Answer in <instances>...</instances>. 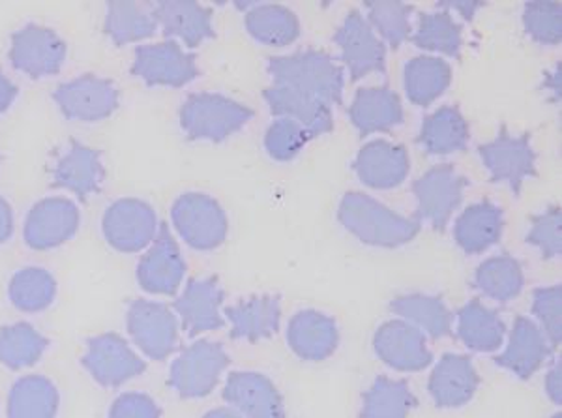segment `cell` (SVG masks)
I'll return each mask as SVG.
<instances>
[{"mask_svg": "<svg viewBox=\"0 0 562 418\" xmlns=\"http://www.w3.org/2000/svg\"><path fill=\"white\" fill-rule=\"evenodd\" d=\"M338 219L366 245L396 248L420 233V219L402 216L362 192H349L339 203Z\"/></svg>", "mask_w": 562, "mask_h": 418, "instance_id": "6da1fadb", "label": "cell"}, {"mask_svg": "<svg viewBox=\"0 0 562 418\" xmlns=\"http://www.w3.org/2000/svg\"><path fill=\"white\" fill-rule=\"evenodd\" d=\"M267 70L276 84H288L307 92L312 97L321 98L328 105H341L344 102V70L333 55L326 52L306 49L270 57Z\"/></svg>", "mask_w": 562, "mask_h": 418, "instance_id": "7a4b0ae2", "label": "cell"}, {"mask_svg": "<svg viewBox=\"0 0 562 418\" xmlns=\"http://www.w3.org/2000/svg\"><path fill=\"white\" fill-rule=\"evenodd\" d=\"M180 126L190 139L222 143L254 118L248 105L214 92L188 97L180 108Z\"/></svg>", "mask_w": 562, "mask_h": 418, "instance_id": "3957f363", "label": "cell"}, {"mask_svg": "<svg viewBox=\"0 0 562 418\" xmlns=\"http://www.w3.org/2000/svg\"><path fill=\"white\" fill-rule=\"evenodd\" d=\"M171 222L186 245L209 251L222 246L229 233L224 206L201 192L182 193L171 208Z\"/></svg>", "mask_w": 562, "mask_h": 418, "instance_id": "277c9868", "label": "cell"}, {"mask_svg": "<svg viewBox=\"0 0 562 418\" xmlns=\"http://www.w3.org/2000/svg\"><path fill=\"white\" fill-rule=\"evenodd\" d=\"M469 179L460 173L452 163H439L413 182L415 193L416 218L426 219L437 231H445L452 214L463 201Z\"/></svg>", "mask_w": 562, "mask_h": 418, "instance_id": "5b68a950", "label": "cell"}, {"mask_svg": "<svg viewBox=\"0 0 562 418\" xmlns=\"http://www.w3.org/2000/svg\"><path fill=\"white\" fill-rule=\"evenodd\" d=\"M158 229V214L147 201L122 197L111 203L103 213V237L111 248L122 253L147 250Z\"/></svg>", "mask_w": 562, "mask_h": 418, "instance_id": "8992f818", "label": "cell"}, {"mask_svg": "<svg viewBox=\"0 0 562 418\" xmlns=\"http://www.w3.org/2000/svg\"><path fill=\"white\" fill-rule=\"evenodd\" d=\"M229 366V354L216 341L199 340L175 359L169 385L182 398H203L214 391L225 368Z\"/></svg>", "mask_w": 562, "mask_h": 418, "instance_id": "52a82bcc", "label": "cell"}, {"mask_svg": "<svg viewBox=\"0 0 562 418\" xmlns=\"http://www.w3.org/2000/svg\"><path fill=\"white\" fill-rule=\"evenodd\" d=\"M479 156L492 174L493 182H505L519 195L525 179L537 177V152L530 145L529 134L512 136L506 126L493 142L479 145Z\"/></svg>", "mask_w": 562, "mask_h": 418, "instance_id": "ba28073f", "label": "cell"}, {"mask_svg": "<svg viewBox=\"0 0 562 418\" xmlns=\"http://www.w3.org/2000/svg\"><path fill=\"white\" fill-rule=\"evenodd\" d=\"M132 74L150 87H184L199 78L198 58L186 53L175 39L160 44H145L135 49Z\"/></svg>", "mask_w": 562, "mask_h": 418, "instance_id": "9c48e42d", "label": "cell"}, {"mask_svg": "<svg viewBox=\"0 0 562 418\" xmlns=\"http://www.w3.org/2000/svg\"><path fill=\"white\" fill-rule=\"evenodd\" d=\"M66 42L53 29L25 25L10 42V63L29 78H49L60 71L66 60Z\"/></svg>", "mask_w": 562, "mask_h": 418, "instance_id": "30bf717a", "label": "cell"}, {"mask_svg": "<svg viewBox=\"0 0 562 418\" xmlns=\"http://www.w3.org/2000/svg\"><path fill=\"white\" fill-rule=\"evenodd\" d=\"M53 100L70 121L97 123L115 113L119 108V89L113 81L94 74H85L63 83L53 92Z\"/></svg>", "mask_w": 562, "mask_h": 418, "instance_id": "8fae6325", "label": "cell"}, {"mask_svg": "<svg viewBox=\"0 0 562 418\" xmlns=\"http://www.w3.org/2000/svg\"><path fill=\"white\" fill-rule=\"evenodd\" d=\"M79 224H81V213L76 201L63 195L45 197L26 214L23 238L26 246L33 250H53L74 238Z\"/></svg>", "mask_w": 562, "mask_h": 418, "instance_id": "7c38bea8", "label": "cell"}, {"mask_svg": "<svg viewBox=\"0 0 562 418\" xmlns=\"http://www.w3.org/2000/svg\"><path fill=\"white\" fill-rule=\"evenodd\" d=\"M128 330L143 353L164 361L179 346V319L166 304L134 301L128 308Z\"/></svg>", "mask_w": 562, "mask_h": 418, "instance_id": "4fadbf2b", "label": "cell"}, {"mask_svg": "<svg viewBox=\"0 0 562 418\" xmlns=\"http://www.w3.org/2000/svg\"><path fill=\"white\" fill-rule=\"evenodd\" d=\"M334 42L341 52V60L351 74V81L386 70V47L358 10H351L334 34Z\"/></svg>", "mask_w": 562, "mask_h": 418, "instance_id": "5bb4252c", "label": "cell"}, {"mask_svg": "<svg viewBox=\"0 0 562 418\" xmlns=\"http://www.w3.org/2000/svg\"><path fill=\"white\" fill-rule=\"evenodd\" d=\"M186 261L179 245L167 224H160L158 235L148 246L137 267V280L147 293L153 295H175L182 285Z\"/></svg>", "mask_w": 562, "mask_h": 418, "instance_id": "9a60e30c", "label": "cell"}, {"mask_svg": "<svg viewBox=\"0 0 562 418\" xmlns=\"http://www.w3.org/2000/svg\"><path fill=\"white\" fill-rule=\"evenodd\" d=\"M373 349L379 359L397 372H420L434 361L426 335L403 319H392L378 328Z\"/></svg>", "mask_w": 562, "mask_h": 418, "instance_id": "2e32d148", "label": "cell"}, {"mask_svg": "<svg viewBox=\"0 0 562 418\" xmlns=\"http://www.w3.org/2000/svg\"><path fill=\"white\" fill-rule=\"evenodd\" d=\"M83 364L90 375L103 386H119L145 372V361L128 341L119 335H102L92 338L87 346Z\"/></svg>", "mask_w": 562, "mask_h": 418, "instance_id": "e0dca14e", "label": "cell"}, {"mask_svg": "<svg viewBox=\"0 0 562 418\" xmlns=\"http://www.w3.org/2000/svg\"><path fill=\"white\" fill-rule=\"evenodd\" d=\"M224 398L244 418H283L285 407L274 383L257 372H233L224 386Z\"/></svg>", "mask_w": 562, "mask_h": 418, "instance_id": "ac0fdd59", "label": "cell"}, {"mask_svg": "<svg viewBox=\"0 0 562 418\" xmlns=\"http://www.w3.org/2000/svg\"><path fill=\"white\" fill-rule=\"evenodd\" d=\"M272 115L285 116L301 124L310 137L325 136L334 129L333 110L321 98L299 91L288 84H270L262 92Z\"/></svg>", "mask_w": 562, "mask_h": 418, "instance_id": "d6986e66", "label": "cell"}, {"mask_svg": "<svg viewBox=\"0 0 562 418\" xmlns=\"http://www.w3.org/2000/svg\"><path fill=\"white\" fill-rule=\"evenodd\" d=\"M53 187L71 192L79 200H87L100 192L105 179L102 152L83 143L71 142L65 155L52 169Z\"/></svg>", "mask_w": 562, "mask_h": 418, "instance_id": "ffe728a7", "label": "cell"}, {"mask_svg": "<svg viewBox=\"0 0 562 418\" xmlns=\"http://www.w3.org/2000/svg\"><path fill=\"white\" fill-rule=\"evenodd\" d=\"M224 290L216 278H192L186 283L182 295L175 301V312L179 314L188 335H201L224 327Z\"/></svg>", "mask_w": 562, "mask_h": 418, "instance_id": "44dd1931", "label": "cell"}, {"mask_svg": "<svg viewBox=\"0 0 562 418\" xmlns=\"http://www.w3.org/2000/svg\"><path fill=\"white\" fill-rule=\"evenodd\" d=\"M480 375L473 359L467 354H442L429 375V394L445 409H458L473 399L479 391Z\"/></svg>", "mask_w": 562, "mask_h": 418, "instance_id": "7402d4cb", "label": "cell"}, {"mask_svg": "<svg viewBox=\"0 0 562 418\" xmlns=\"http://www.w3.org/2000/svg\"><path fill=\"white\" fill-rule=\"evenodd\" d=\"M352 168L366 187L389 190L409 177V152L403 145L375 139L360 148Z\"/></svg>", "mask_w": 562, "mask_h": 418, "instance_id": "603a6c76", "label": "cell"}, {"mask_svg": "<svg viewBox=\"0 0 562 418\" xmlns=\"http://www.w3.org/2000/svg\"><path fill=\"white\" fill-rule=\"evenodd\" d=\"M156 25L167 38L180 39L184 46L198 47L216 36L214 33V12L211 8L203 7L192 0H166L158 2L153 12Z\"/></svg>", "mask_w": 562, "mask_h": 418, "instance_id": "cb8c5ba5", "label": "cell"}, {"mask_svg": "<svg viewBox=\"0 0 562 418\" xmlns=\"http://www.w3.org/2000/svg\"><path fill=\"white\" fill-rule=\"evenodd\" d=\"M550 341L537 321L518 317L512 327L510 338L503 353L495 357V364L514 373L519 380H530L551 357Z\"/></svg>", "mask_w": 562, "mask_h": 418, "instance_id": "d4e9b609", "label": "cell"}, {"mask_svg": "<svg viewBox=\"0 0 562 418\" xmlns=\"http://www.w3.org/2000/svg\"><path fill=\"white\" fill-rule=\"evenodd\" d=\"M289 348L302 361H326L338 349V325L317 309H302L288 327Z\"/></svg>", "mask_w": 562, "mask_h": 418, "instance_id": "484cf974", "label": "cell"}, {"mask_svg": "<svg viewBox=\"0 0 562 418\" xmlns=\"http://www.w3.org/2000/svg\"><path fill=\"white\" fill-rule=\"evenodd\" d=\"M349 116L360 136H370L373 132H389L403 123L402 100L389 84L364 87L355 94Z\"/></svg>", "mask_w": 562, "mask_h": 418, "instance_id": "4316f807", "label": "cell"}, {"mask_svg": "<svg viewBox=\"0 0 562 418\" xmlns=\"http://www.w3.org/2000/svg\"><path fill=\"white\" fill-rule=\"evenodd\" d=\"M231 323V338L249 343L274 336L281 323L280 296L256 295L225 309Z\"/></svg>", "mask_w": 562, "mask_h": 418, "instance_id": "83f0119b", "label": "cell"}, {"mask_svg": "<svg viewBox=\"0 0 562 418\" xmlns=\"http://www.w3.org/2000/svg\"><path fill=\"white\" fill-rule=\"evenodd\" d=\"M505 214L503 208L490 201L467 206L460 218L456 219L454 238L461 250L467 253H482L497 245L503 237Z\"/></svg>", "mask_w": 562, "mask_h": 418, "instance_id": "f1b7e54d", "label": "cell"}, {"mask_svg": "<svg viewBox=\"0 0 562 418\" xmlns=\"http://www.w3.org/2000/svg\"><path fill=\"white\" fill-rule=\"evenodd\" d=\"M469 136V123L460 108L442 105L422 121L416 143L429 155L447 156L463 150Z\"/></svg>", "mask_w": 562, "mask_h": 418, "instance_id": "f546056e", "label": "cell"}, {"mask_svg": "<svg viewBox=\"0 0 562 418\" xmlns=\"http://www.w3.org/2000/svg\"><path fill=\"white\" fill-rule=\"evenodd\" d=\"M390 309L431 338L439 340L452 335L454 317L441 296L426 293L400 295L390 303Z\"/></svg>", "mask_w": 562, "mask_h": 418, "instance_id": "4dcf8cb0", "label": "cell"}, {"mask_svg": "<svg viewBox=\"0 0 562 418\" xmlns=\"http://www.w3.org/2000/svg\"><path fill=\"white\" fill-rule=\"evenodd\" d=\"M506 325L498 312L474 298L458 312V336L476 353H493L505 341Z\"/></svg>", "mask_w": 562, "mask_h": 418, "instance_id": "1f68e13d", "label": "cell"}, {"mask_svg": "<svg viewBox=\"0 0 562 418\" xmlns=\"http://www.w3.org/2000/svg\"><path fill=\"white\" fill-rule=\"evenodd\" d=\"M452 83V68L441 57L411 58L403 71V84L407 98L415 105L428 108L431 103L441 98Z\"/></svg>", "mask_w": 562, "mask_h": 418, "instance_id": "d6a6232c", "label": "cell"}, {"mask_svg": "<svg viewBox=\"0 0 562 418\" xmlns=\"http://www.w3.org/2000/svg\"><path fill=\"white\" fill-rule=\"evenodd\" d=\"M248 33L267 46L283 47L301 36V21L280 4H261L246 13Z\"/></svg>", "mask_w": 562, "mask_h": 418, "instance_id": "836d02e7", "label": "cell"}, {"mask_svg": "<svg viewBox=\"0 0 562 418\" xmlns=\"http://www.w3.org/2000/svg\"><path fill=\"white\" fill-rule=\"evenodd\" d=\"M58 391L42 375H26L12 386L8 418H55Z\"/></svg>", "mask_w": 562, "mask_h": 418, "instance_id": "e575fe53", "label": "cell"}, {"mask_svg": "<svg viewBox=\"0 0 562 418\" xmlns=\"http://www.w3.org/2000/svg\"><path fill=\"white\" fill-rule=\"evenodd\" d=\"M474 285L482 295L490 296L497 303H508L524 291V269L518 259L508 253L493 256L480 264L474 274Z\"/></svg>", "mask_w": 562, "mask_h": 418, "instance_id": "d590c367", "label": "cell"}, {"mask_svg": "<svg viewBox=\"0 0 562 418\" xmlns=\"http://www.w3.org/2000/svg\"><path fill=\"white\" fill-rule=\"evenodd\" d=\"M416 398L407 381L381 375L362 396V418H409Z\"/></svg>", "mask_w": 562, "mask_h": 418, "instance_id": "8d00e7d4", "label": "cell"}, {"mask_svg": "<svg viewBox=\"0 0 562 418\" xmlns=\"http://www.w3.org/2000/svg\"><path fill=\"white\" fill-rule=\"evenodd\" d=\"M411 39L416 47L426 52L442 53L448 57H460L463 46V26L454 21L452 13L441 12L418 13V25Z\"/></svg>", "mask_w": 562, "mask_h": 418, "instance_id": "74e56055", "label": "cell"}, {"mask_svg": "<svg viewBox=\"0 0 562 418\" xmlns=\"http://www.w3.org/2000/svg\"><path fill=\"white\" fill-rule=\"evenodd\" d=\"M8 295L15 308L36 314L52 306L57 295V282L52 272L40 267H25L13 274Z\"/></svg>", "mask_w": 562, "mask_h": 418, "instance_id": "f35d334b", "label": "cell"}, {"mask_svg": "<svg viewBox=\"0 0 562 418\" xmlns=\"http://www.w3.org/2000/svg\"><path fill=\"white\" fill-rule=\"evenodd\" d=\"M103 29L109 38L119 46H124V44L153 38L158 31V25L154 21L153 13L143 10L134 2H111L105 13Z\"/></svg>", "mask_w": 562, "mask_h": 418, "instance_id": "ab89813d", "label": "cell"}, {"mask_svg": "<svg viewBox=\"0 0 562 418\" xmlns=\"http://www.w3.org/2000/svg\"><path fill=\"white\" fill-rule=\"evenodd\" d=\"M49 341L26 323H15L0 330V362L12 370L33 366L45 353Z\"/></svg>", "mask_w": 562, "mask_h": 418, "instance_id": "60d3db41", "label": "cell"}, {"mask_svg": "<svg viewBox=\"0 0 562 418\" xmlns=\"http://www.w3.org/2000/svg\"><path fill=\"white\" fill-rule=\"evenodd\" d=\"M368 23L379 38L386 39L392 49H397L411 38V12L413 8L403 2H368Z\"/></svg>", "mask_w": 562, "mask_h": 418, "instance_id": "b9f144b4", "label": "cell"}, {"mask_svg": "<svg viewBox=\"0 0 562 418\" xmlns=\"http://www.w3.org/2000/svg\"><path fill=\"white\" fill-rule=\"evenodd\" d=\"M524 26L538 44L557 46L562 39V4L557 0H530L525 4Z\"/></svg>", "mask_w": 562, "mask_h": 418, "instance_id": "7bdbcfd3", "label": "cell"}, {"mask_svg": "<svg viewBox=\"0 0 562 418\" xmlns=\"http://www.w3.org/2000/svg\"><path fill=\"white\" fill-rule=\"evenodd\" d=\"M312 137L301 124L294 123L291 118L280 116L274 123L270 124L265 136V147L270 158L278 161H291L294 156L306 147V143Z\"/></svg>", "mask_w": 562, "mask_h": 418, "instance_id": "ee69618b", "label": "cell"}, {"mask_svg": "<svg viewBox=\"0 0 562 418\" xmlns=\"http://www.w3.org/2000/svg\"><path fill=\"white\" fill-rule=\"evenodd\" d=\"M532 314L551 348L561 346L562 341V290L561 285L538 287L532 293Z\"/></svg>", "mask_w": 562, "mask_h": 418, "instance_id": "f6af8a7d", "label": "cell"}, {"mask_svg": "<svg viewBox=\"0 0 562 418\" xmlns=\"http://www.w3.org/2000/svg\"><path fill=\"white\" fill-rule=\"evenodd\" d=\"M527 242L537 246L546 259L561 256V206L551 205L546 213L532 218L527 233Z\"/></svg>", "mask_w": 562, "mask_h": 418, "instance_id": "bcb514c9", "label": "cell"}, {"mask_svg": "<svg viewBox=\"0 0 562 418\" xmlns=\"http://www.w3.org/2000/svg\"><path fill=\"white\" fill-rule=\"evenodd\" d=\"M158 404L147 394H122L109 411V418H160Z\"/></svg>", "mask_w": 562, "mask_h": 418, "instance_id": "7dc6e473", "label": "cell"}, {"mask_svg": "<svg viewBox=\"0 0 562 418\" xmlns=\"http://www.w3.org/2000/svg\"><path fill=\"white\" fill-rule=\"evenodd\" d=\"M561 361L550 368V372L546 375V393L550 396L551 402L561 406L562 404V372Z\"/></svg>", "mask_w": 562, "mask_h": 418, "instance_id": "c3c4849f", "label": "cell"}, {"mask_svg": "<svg viewBox=\"0 0 562 418\" xmlns=\"http://www.w3.org/2000/svg\"><path fill=\"white\" fill-rule=\"evenodd\" d=\"M13 233L12 206L0 195V246L10 240Z\"/></svg>", "mask_w": 562, "mask_h": 418, "instance_id": "681fc988", "label": "cell"}, {"mask_svg": "<svg viewBox=\"0 0 562 418\" xmlns=\"http://www.w3.org/2000/svg\"><path fill=\"white\" fill-rule=\"evenodd\" d=\"M15 98H18V87L12 79L4 76V71H0V115L10 110Z\"/></svg>", "mask_w": 562, "mask_h": 418, "instance_id": "f907efd6", "label": "cell"}, {"mask_svg": "<svg viewBox=\"0 0 562 418\" xmlns=\"http://www.w3.org/2000/svg\"><path fill=\"white\" fill-rule=\"evenodd\" d=\"M546 89H550V91H553V94H555V98H559L561 100V65H559V68L557 70L551 71L550 79L546 81V84H543Z\"/></svg>", "mask_w": 562, "mask_h": 418, "instance_id": "816d5d0a", "label": "cell"}, {"mask_svg": "<svg viewBox=\"0 0 562 418\" xmlns=\"http://www.w3.org/2000/svg\"><path fill=\"white\" fill-rule=\"evenodd\" d=\"M448 7L460 10V13H463L465 18L471 20V18L474 15V10H476L479 7H482V2H450Z\"/></svg>", "mask_w": 562, "mask_h": 418, "instance_id": "f5cc1de1", "label": "cell"}, {"mask_svg": "<svg viewBox=\"0 0 562 418\" xmlns=\"http://www.w3.org/2000/svg\"><path fill=\"white\" fill-rule=\"evenodd\" d=\"M203 418H244L240 413L235 411V409H227V407H220V409H212V411L206 413Z\"/></svg>", "mask_w": 562, "mask_h": 418, "instance_id": "db71d44e", "label": "cell"}, {"mask_svg": "<svg viewBox=\"0 0 562 418\" xmlns=\"http://www.w3.org/2000/svg\"><path fill=\"white\" fill-rule=\"evenodd\" d=\"M551 418H562V415H561V413H557V415H553V417H551Z\"/></svg>", "mask_w": 562, "mask_h": 418, "instance_id": "11a10c76", "label": "cell"}]
</instances>
